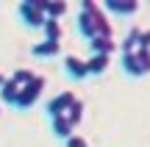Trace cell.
I'll return each instance as SVG.
<instances>
[{
  "label": "cell",
  "mask_w": 150,
  "mask_h": 147,
  "mask_svg": "<svg viewBox=\"0 0 150 147\" xmlns=\"http://www.w3.org/2000/svg\"><path fill=\"white\" fill-rule=\"evenodd\" d=\"M67 120H70L72 125H81V120H83V103H81V100L72 103V108L67 111Z\"/></svg>",
  "instance_id": "cell-15"
},
{
  "label": "cell",
  "mask_w": 150,
  "mask_h": 147,
  "mask_svg": "<svg viewBox=\"0 0 150 147\" xmlns=\"http://www.w3.org/2000/svg\"><path fill=\"white\" fill-rule=\"evenodd\" d=\"M75 94L72 92H59L53 100H50L47 106H45V111H47V117L50 120H59V117H67V111L72 108V103H75Z\"/></svg>",
  "instance_id": "cell-4"
},
{
  "label": "cell",
  "mask_w": 150,
  "mask_h": 147,
  "mask_svg": "<svg viewBox=\"0 0 150 147\" xmlns=\"http://www.w3.org/2000/svg\"><path fill=\"white\" fill-rule=\"evenodd\" d=\"M59 50H61V44H59V42L42 39L39 44H33V47H31V53L36 56V58H53V56H59Z\"/></svg>",
  "instance_id": "cell-10"
},
{
  "label": "cell",
  "mask_w": 150,
  "mask_h": 147,
  "mask_svg": "<svg viewBox=\"0 0 150 147\" xmlns=\"http://www.w3.org/2000/svg\"><path fill=\"white\" fill-rule=\"evenodd\" d=\"M103 8L111 11V14H120V17H131V14L139 11V3L136 0H106Z\"/></svg>",
  "instance_id": "cell-7"
},
{
  "label": "cell",
  "mask_w": 150,
  "mask_h": 147,
  "mask_svg": "<svg viewBox=\"0 0 150 147\" xmlns=\"http://www.w3.org/2000/svg\"><path fill=\"white\" fill-rule=\"evenodd\" d=\"M61 14H67V3H64V0H56V3H47V17L59 20Z\"/></svg>",
  "instance_id": "cell-17"
},
{
  "label": "cell",
  "mask_w": 150,
  "mask_h": 147,
  "mask_svg": "<svg viewBox=\"0 0 150 147\" xmlns=\"http://www.w3.org/2000/svg\"><path fill=\"white\" fill-rule=\"evenodd\" d=\"M42 89H45V78H42V75H36L31 83H28V86H22L20 97H17V103H14V108H20V111L33 108V106H36V100L42 97Z\"/></svg>",
  "instance_id": "cell-3"
},
{
  "label": "cell",
  "mask_w": 150,
  "mask_h": 147,
  "mask_svg": "<svg viewBox=\"0 0 150 147\" xmlns=\"http://www.w3.org/2000/svg\"><path fill=\"white\" fill-rule=\"evenodd\" d=\"M108 64H111V56H89L86 58V70H89V75H103V72L108 70Z\"/></svg>",
  "instance_id": "cell-11"
},
{
  "label": "cell",
  "mask_w": 150,
  "mask_h": 147,
  "mask_svg": "<svg viewBox=\"0 0 150 147\" xmlns=\"http://www.w3.org/2000/svg\"><path fill=\"white\" fill-rule=\"evenodd\" d=\"M122 72L128 78H142L150 75V50H136V53L122 56Z\"/></svg>",
  "instance_id": "cell-2"
},
{
  "label": "cell",
  "mask_w": 150,
  "mask_h": 147,
  "mask_svg": "<svg viewBox=\"0 0 150 147\" xmlns=\"http://www.w3.org/2000/svg\"><path fill=\"white\" fill-rule=\"evenodd\" d=\"M78 33L92 42L95 36H114V25L108 22V17L103 14V6H97L95 0H83L78 14Z\"/></svg>",
  "instance_id": "cell-1"
},
{
  "label": "cell",
  "mask_w": 150,
  "mask_h": 147,
  "mask_svg": "<svg viewBox=\"0 0 150 147\" xmlns=\"http://www.w3.org/2000/svg\"><path fill=\"white\" fill-rule=\"evenodd\" d=\"M45 39H50V42H59L61 39V22L53 20V17H47V22H45Z\"/></svg>",
  "instance_id": "cell-14"
},
{
  "label": "cell",
  "mask_w": 150,
  "mask_h": 147,
  "mask_svg": "<svg viewBox=\"0 0 150 147\" xmlns=\"http://www.w3.org/2000/svg\"><path fill=\"white\" fill-rule=\"evenodd\" d=\"M6 81H8V78H6V75H0V89H3V83H6Z\"/></svg>",
  "instance_id": "cell-20"
},
{
  "label": "cell",
  "mask_w": 150,
  "mask_h": 147,
  "mask_svg": "<svg viewBox=\"0 0 150 147\" xmlns=\"http://www.w3.org/2000/svg\"><path fill=\"white\" fill-rule=\"evenodd\" d=\"M114 50H117L114 36H95V39L89 42V53H92V56H111Z\"/></svg>",
  "instance_id": "cell-8"
},
{
  "label": "cell",
  "mask_w": 150,
  "mask_h": 147,
  "mask_svg": "<svg viewBox=\"0 0 150 147\" xmlns=\"http://www.w3.org/2000/svg\"><path fill=\"white\" fill-rule=\"evenodd\" d=\"M64 72L72 78V81H86V78H89L86 61L78 58V56H67V58H64Z\"/></svg>",
  "instance_id": "cell-6"
},
{
  "label": "cell",
  "mask_w": 150,
  "mask_h": 147,
  "mask_svg": "<svg viewBox=\"0 0 150 147\" xmlns=\"http://www.w3.org/2000/svg\"><path fill=\"white\" fill-rule=\"evenodd\" d=\"M139 42H142V28H131V31L125 33L122 44H120L122 56H125V53H136V50H139Z\"/></svg>",
  "instance_id": "cell-12"
},
{
  "label": "cell",
  "mask_w": 150,
  "mask_h": 147,
  "mask_svg": "<svg viewBox=\"0 0 150 147\" xmlns=\"http://www.w3.org/2000/svg\"><path fill=\"white\" fill-rule=\"evenodd\" d=\"M17 14H20V20L25 22L28 28H45V22H47V17L33 6V0H22V3L17 6Z\"/></svg>",
  "instance_id": "cell-5"
},
{
  "label": "cell",
  "mask_w": 150,
  "mask_h": 147,
  "mask_svg": "<svg viewBox=\"0 0 150 147\" xmlns=\"http://www.w3.org/2000/svg\"><path fill=\"white\" fill-rule=\"evenodd\" d=\"M64 147H89V142H86L83 136H78V133H72V136L64 142Z\"/></svg>",
  "instance_id": "cell-18"
},
{
  "label": "cell",
  "mask_w": 150,
  "mask_h": 147,
  "mask_svg": "<svg viewBox=\"0 0 150 147\" xmlns=\"http://www.w3.org/2000/svg\"><path fill=\"white\" fill-rule=\"evenodd\" d=\"M50 131H53V136L56 139H61V142H67V139L72 136V131H75V125L67 117H59V120H50Z\"/></svg>",
  "instance_id": "cell-9"
},
{
  "label": "cell",
  "mask_w": 150,
  "mask_h": 147,
  "mask_svg": "<svg viewBox=\"0 0 150 147\" xmlns=\"http://www.w3.org/2000/svg\"><path fill=\"white\" fill-rule=\"evenodd\" d=\"M139 50H150V28L142 31V42H139Z\"/></svg>",
  "instance_id": "cell-19"
},
{
  "label": "cell",
  "mask_w": 150,
  "mask_h": 147,
  "mask_svg": "<svg viewBox=\"0 0 150 147\" xmlns=\"http://www.w3.org/2000/svg\"><path fill=\"white\" fill-rule=\"evenodd\" d=\"M33 78H36V75H33L31 70H14V75H11V81H14V83H20V86H28V83H31Z\"/></svg>",
  "instance_id": "cell-16"
},
{
  "label": "cell",
  "mask_w": 150,
  "mask_h": 147,
  "mask_svg": "<svg viewBox=\"0 0 150 147\" xmlns=\"http://www.w3.org/2000/svg\"><path fill=\"white\" fill-rule=\"evenodd\" d=\"M20 92H22V86H20V83H14V81L8 78V81L3 83V89H0V100H3V103H8V106H14L17 97H20Z\"/></svg>",
  "instance_id": "cell-13"
}]
</instances>
